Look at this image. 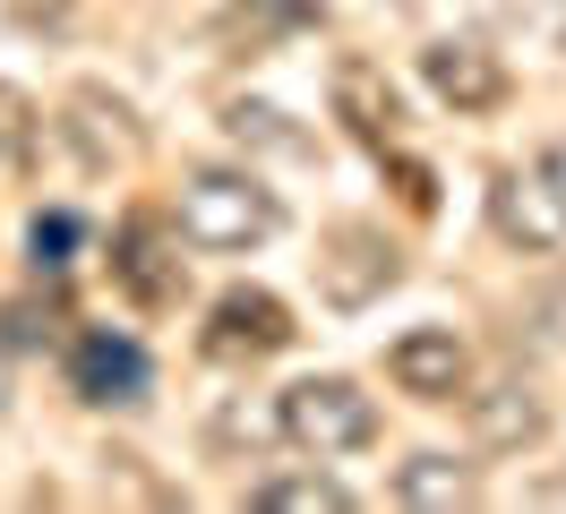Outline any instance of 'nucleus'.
<instances>
[{
  "instance_id": "f257e3e1",
  "label": "nucleus",
  "mask_w": 566,
  "mask_h": 514,
  "mask_svg": "<svg viewBox=\"0 0 566 514\" xmlns=\"http://www.w3.org/2000/svg\"><path fill=\"white\" fill-rule=\"evenodd\" d=\"M172 223L189 249H258V240L283 232V198L258 180V171L232 164H198L172 198Z\"/></svg>"
},
{
  "instance_id": "f03ea898",
  "label": "nucleus",
  "mask_w": 566,
  "mask_h": 514,
  "mask_svg": "<svg viewBox=\"0 0 566 514\" xmlns=\"http://www.w3.org/2000/svg\"><path fill=\"white\" fill-rule=\"evenodd\" d=\"M275 429L301 454H360V445H378V403L360 395L353 377H301V386H283L275 403Z\"/></svg>"
},
{
  "instance_id": "7ed1b4c3",
  "label": "nucleus",
  "mask_w": 566,
  "mask_h": 514,
  "mask_svg": "<svg viewBox=\"0 0 566 514\" xmlns=\"http://www.w3.org/2000/svg\"><path fill=\"white\" fill-rule=\"evenodd\" d=\"M112 283H120V301L146 308V317L180 308V292H189L180 223H164V214H129V223L112 232Z\"/></svg>"
},
{
  "instance_id": "20e7f679",
  "label": "nucleus",
  "mask_w": 566,
  "mask_h": 514,
  "mask_svg": "<svg viewBox=\"0 0 566 514\" xmlns=\"http://www.w3.org/2000/svg\"><path fill=\"white\" fill-rule=\"evenodd\" d=\"M70 395L95 411H138L155 395V360H146L138 335H120V326H86L70 343Z\"/></svg>"
},
{
  "instance_id": "39448f33",
  "label": "nucleus",
  "mask_w": 566,
  "mask_h": 514,
  "mask_svg": "<svg viewBox=\"0 0 566 514\" xmlns=\"http://www.w3.org/2000/svg\"><path fill=\"white\" fill-rule=\"evenodd\" d=\"M292 308L266 292V283H232V292H214L207 308V360H223V369H249V360H275V352H292Z\"/></svg>"
},
{
  "instance_id": "423d86ee",
  "label": "nucleus",
  "mask_w": 566,
  "mask_h": 514,
  "mask_svg": "<svg viewBox=\"0 0 566 514\" xmlns=\"http://www.w3.org/2000/svg\"><path fill=\"white\" fill-rule=\"evenodd\" d=\"M395 274H403V258H395V240L378 232V223H335L326 249H318L326 308H369L378 292H395Z\"/></svg>"
},
{
  "instance_id": "0eeeda50",
  "label": "nucleus",
  "mask_w": 566,
  "mask_h": 514,
  "mask_svg": "<svg viewBox=\"0 0 566 514\" xmlns=\"http://www.w3.org/2000/svg\"><path fill=\"white\" fill-rule=\"evenodd\" d=\"M490 223L506 249H524V258H558L566 249V198L549 189V171H497L490 180Z\"/></svg>"
},
{
  "instance_id": "6e6552de",
  "label": "nucleus",
  "mask_w": 566,
  "mask_h": 514,
  "mask_svg": "<svg viewBox=\"0 0 566 514\" xmlns=\"http://www.w3.org/2000/svg\"><path fill=\"white\" fill-rule=\"evenodd\" d=\"M387 377H395V395H412V403H455L472 386V352H463L455 326H412V335L387 343Z\"/></svg>"
},
{
  "instance_id": "1a4fd4ad",
  "label": "nucleus",
  "mask_w": 566,
  "mask_h": 514,
  "mask_svg": "<svg viewBox=\"0 0 566 514\" xmlns=\"http://www.w3.org/2000/svg\"><path fill=\"white\" fill-rule=\"evenodd\" d=\"M421 86L447 103L455 120H481V112L506 103V61L481 52V43H463V34H438V43L421 52Z\"/></svg>"
},
{
  "instance_id": "9d476101",
  "label": "nucleus",
  "mask_w": 566,
  "mask_h": 514,
  "mask_svg": "<svg viewBox=\"0 0 566 514\" xmlns=\"http://www.w3.org/2000/svg\"><path fill=\"white\" fill-rule=\"evenodd\" d=\"M463 429H472V445H490V454H515V445L549 438V395H541L532 377L463 386Z\"/></svg>"
},
{
  "instance_id": "9b49d317",
  "label": "nucleus",
  "mask_w": 566,
  "mask_h": 514,
  "mask_svg": "<svg viewBox=\"0 0 566 514\" xmlns=\"http://www.w3.org/2000/svg\"><path fill=\"white\" fill-rule=\"evenodd\" d=\"M61 112H70V120H61V129H70V146H77V155H86L95 171H112V164H138V155H146L138 112H129V103L112 95V86H70V103H61Z\"/></svg>"
},
{
  "instance_id": "f8f14e48",
  "label": "nucleus",
  "mask_w": 566,
  "mask_h": 514,
  "mask_svg": "<svg viewBox=\"0 0 566 514\" xmlns=\"http://www.w3.org/2000/svg\"><path fill=\"white\" fill-rule=\"evenodd\" d=\"M318 27H326V0H223L214 9L223 52H283V43H301Z\"/></svg>"
},
{
  "instance_id": "ddd939ff",
  "label": "nucleus",
  "mask_w": 566,
  "mask_h": 514,
  "mask_svg": "<svg viewBox=\"0 0 566 514\" xmlns=\"http://www.w3.org/2000/svg\"><path fill=\"white\" fill-rule=\"evenodd\" d=\"M326 95H335V120H344L360 146L395 155V129H403V95L387 86V69H369V61H335Z\"/></svg>"
},
{
  "instance_id": "4468645a",
  "label": "nucleus",
  "mask_w": 566,
  "mask_h": 514,
  "mask_svg": "<svg viewBox=\"0 0 566 514\" xmlns=\"http://www.w3.org/2000/svg\"><path fill=\"white\" fill-rule=\"evenodd\" d=\"M481 497V480H472V463H455V454H412V463H395V506L412 514H455Z\"/></svg>"
},
{
  "instance_id": "2eb2a0df",
  "label": "nucleus",
  "mask_w": 566,
  "mask_h": 514,
  "mask_svg": "<svg viewBox=\"0 0 566 514\" xmlns=\"http://www.w3.org/2000/svg\"><path fill=\"white\" fill-rule=\"evenodd\" d=\"M223 129H232V146H249V155H283V164H310V155H318V137L301 129L283 103L232 95V103H223Z\"/></svg>"
},
{
  "instance_id": "dca6fc26",
  "label": "nucleus",
  "mask_w": 566,
  "mask_h": 514,
  "mask_svg": "<svg viewBox=\"0 0 566 514\" xmlns=\"http://www.w3.org/2000/svg\"><path fill=\"white\" fill-rule=\"evenodd\" d=\"M249 506L258 514H353L360 497L335 472H266V480H249Z\"/></svg>"
},
{
  "instance_id": "f3484780",
  "label": "nucleus",
  "mask_w": 566,
  "mask_h": 514,
  "mask_svg": "<svg viewBox=\"0 0 566 514\" xmlns=\"http://www.w3.org/2000/svg\"><path fill=\"white\" fill-rule=\"evenodd\" d=\"M77 240H86V232H77V214H61V206L27 223V249H35V266H52V274H61V266L77 258Z\"/></svg>"
},
{
  "instance_id": "a211bd4d",
  "label": "nucleus",
  "mask_w": 566,
  "mask_h": 514,
  "mask_svg": "<svg viewBox=\"0 0 566 514\" xmlns=\"http://www.w3.org/2000/svg\"><path fill=\"white\" fill-rule=\"evenodd\" d=\"M52 343V308L43 301H9L0 308V352H43Z\"/></svg>"
},
{
  "instance_id": "6ab92c4d",
  "label": "nucleus",
  "mask_w": 566,
  "mask_h": 514,
  "mask_svg": "<svg viewBox=\"0 0 566 514\" xmlns=\"http://www.w3.org/2000/svg\"><path fill=\"white\" fill-rule=\"evenodd\" d=\"M9 18H18L27 34H61L77 18V0H9Z\"/></svg>"
},
{
  "instance_id": "aec40b11",
  "label": "nucleus",
  "mask_w": 566,
  "mask_h": 514,
  "mask_svg": "<svg viewBox=\"0 0 566 514\" xmlns=\"http://www.w3.org/2000/svg\"><path fill=\"white\" fill-rule=\"evenodd\" d=\"M403 171V206H412V214H429V206H438V180H429V164H395Z\"/></svg>"
},
{
  "instance_id": "412c9836",
  "label": "nucleus",
  "mask_w": 566,
  "mask_h": 514,
  "mask_svg": "<svg viewBox=\"0 0 566 514\" xmlns=\"http://www.w3.org/2000/svg\"><path fill=\"white\" fill-rule=\"evenodd\" d=\"M541 171H549V189L566 198V137H549V146H541Z\"/></svg>"
},
{
  "instance_id": "4be33fe9",
  "label": "nucleus",
  "mask_w": 566,
  "mask_h": 514,
  "mask_svg": "<svg viewBox=\"0 0 566 514\" xmlns=\"http://www.w3.org/2000/svg\"><path fill=\"white\" fill-rule=\"evenodd\" d=\"M0 403H9V395H0Z\"/></svg>"
},
{
  "instance_id": "5701e85b",
  "label": "nucleus",
  "mask_w": 566,
  "mask_h": 514,
  "mask_svg": "<svg viewBox=\"0 0 566 514\" xmlns=\"http://www.w3.org/2000/svg\"><path fill=\"white\" fill-rule=\"evenodd\" d=\"M558 9H566V0H558Z\"/></svg>"
}]
</instances>
